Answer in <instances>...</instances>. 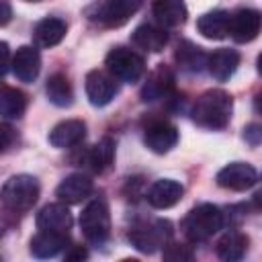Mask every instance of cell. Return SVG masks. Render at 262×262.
I'll list each match as a JSON object with an SVG mask.
<instances>
[{
  "label": "cell",
  "instance_id": "1",
  "mask_svg": "<svg viewBox=\"0 0 262 262\" xmlns=\"http://www.w3.org/2000/svg\"><path fill=\"white\" fill-rule=\"evenodd\" d=\"M231 113H233V100L221 88H211V90L203 92L190 108L192 121L199 127H205L211 131H219V129L227 127Z\"/></svg>",
  "mask_w": 262,
  "mask_h": 262
},
{
  "label": "cell",
  "instance_id": "2",
  "mask_svg": "<svg viewBox=\"0 0 262 262\" xmlns=\"http://www.w3.org/2000/svg\"><path fill=\"white\" fill-rule=\"evenodd\" d=\"M223 225H225L223 211L217 205L201 203L184 215L180 227H182L184 237L190 244H201V242H207L209 237H213L219 229H223Z\"/></svg>",
  "mask_w": 262,
  "mask_h": 262
},
{
  "label": "cell",
  "instance_id": "3",
  "mask_svg": "<svg viewBox=\"0 0 262 262\" xmlns=\"http://www.w3.org/2000/svg\"><path fill=\"white\" fill-rule=\"evenodd\" d=\"M39 182L35 176L31 174H16V176H10L2 188H0V203L4 205L6 211H12V213H25L29 211L37 199H39Z\"/></svg>",
  "mask_w": 262,
  "mask_h": 262
},
{
  "label": "cell",
  "instance_id": "4",
  "mask_svg": "<svg viewBox=\"0 0 262 262\" xmlns=\"http://www.w3.org/2000/svg\"><path fill=\"white\" fill-rule=\"evenodd\" d=\"M80 229L92 246H102L111 235V213L102 199L90 201L80 213Z\"/></svg>",
  "mask_w": 262,
  "mask_h": 262
},
{
  "label": "cell",
  "instance_id": "5",
  "mask_svg": "<svg viewBox=\"0 0 262 262\" xmlns=\"http://www.w3.org/2000/svg\"><path fill=\"white\" fill-rule=\"evenodd\" d=\"M172 223L168 219H154L129 229V242L143 254H154L172 239Z\"/></svg>",
  "mask_w": 262,
  "mask_h": 262
},
{
  "label": "cell",
  "instance_id": "6",
  "mask_svg": "<svg viewBox=\"0 0 262 262\" xmlns=\"http://www.w3.org/2000/svg\"><path fill=\"white\" fill-rule=\"evenodd\" d=\"M104 66L115 80H121L127 84L139 82V78L143 76V70H145L143 57L129 47H113L106 53Z\"/></svg>",
  "mask_w": 262,
  "mask_h": 262
},
{
  "label": "cell",
  "instance_id": "7",
  "mask_svg": "<svg viewBox=\"0 0 262 262\" xmlns=\"http://www.w3.org/2000/svg\"><path fill=\"white\" fill-rule=\"evenodd\" d=\"M143 0H98L90 10V20L102 25V27H123L139 8Z\"/></svg>",
  "mask_w": 262,
  "mask_h": 262
},
{
  "label": "cell",
  "instance_id": "8",
  "mask_svg": "<svg viewBox=\"0 0 262 262\" xmlns=\"http://www.w3.org/2000/svg\"><path fill=\"white\" fill-rule=\"evenodd\" d=\"M256 182H258V172L252 164L246 162H231L217 172V184L227 190H237V192L250 190L252 186H256Z\"/></svg>",
  "mask_w": 262,
  "mask_h": 262
},
{
  "label": "cell",
  "instance_id": "9",
  "mask_svg": "<svg viewBox=\"0 0 262 262\" xmlns=\"http://www.w3.org/2000/svg\"><path fill=\"white\" fill-rule=\"evenodd\" d=\"M84 88H86V96L92 106H106L119 92L115 78L100 70H92L86 74Z\"/></svg>",
  "mask_w": 262,
  "mask_h": 262
},
{
  "label": "cell",
  "instance_id": "10",
  "mask_svg": "<svg viewBox=\"0 0 262 262\" xmlns=\"http://www.w3.org/2000/svg\"><path fill=\"white\" fill-rule=\"evenodd\" d=\"M260 23L262 16L254 8H239L233 14H229V29L227 35H231L233 41L237 43H250L258 37L260 33Z\"/></svg>",
  "mask_w": 262,
  "mask_h": 262
},
{
  "label": "cell",
  "instance_id": "11",
  "mask_svg": "<svg viewBox=\"0 0 262 262\" xmlns=\"http://www.w3.org/2000/svg\"><path fill=\"white\" fill-rule=\"evenodd\" d=\"M143 143L154 154H168L178 143V129L164 119L151 121L143 131Z\"/></svg>",
  "mask_w": 262,
  "mask_h": 262
},
{
  "label": "cell",
  "instance_id": "12",
  "mask_svg": "<svg viewBox=\"0 0 262 262\" xmlns=\"http://www.w3.org/2000/svg\"><path fill=\"white\" fill-rule=\"evenodd\" d=\"M74 217L66 203H49L37 213V227L43 231H55V233H68L72 229Z\"/></svg>",
  "mask_w": 262,
  "mask_h": 262
},
{
  "label": "cell",
  "instance_id": "13",
  "mask_svg": "<svg viewBox=\"0 0 262 262\" xmlns=\"http://www.w3.org/2000/svg\"><path fill=\"white\" fill-rule=\"evenodd\" d=\"M174 90V74L168 66H158L145 80L141 88V100L143 102H156L160 98L170 96Z\"/></svg>",
  "mask_w": 262,
  "mask_h": 262
},
{
  "label": "cell",
  "instance_id": "14",
  "mask_svg": "<svg viewBox=\"0 0 262 262\" xmlns=\"http://www.w3.org/2000/svg\"><path fill=\"white\" fill-rule=\"evenodd\" d=\"M94 190V182L90 176L86 174H70L66 176L57 188H55V194L61 203L66 205H76V203H82L84 199H88Z\"/></svg>",
  "mask_w": 262,
  "mask_h": 262
},
{
  "label": "cell",
  "instance_id": "15",
  "mask_svg": "<svg viewBox=\"0 0 262 262\" xmlns=\"http://www.w3.org/2000/svg\"><path fill=\"white\" fill-rule=\"evenodd\" d=\"M84 137H86V123L80 119H66L51 129L49 143L57 149H70L80 145Z\"/></svg>",
  "mask_w": 262,
  "mask_h": 262
},
{
  "label": "cell",
  "instance_id": "16",
  "mask_svg": "<svg viewBox=\"0 0 262 262\" xmlns=\"http://www.w3.org/2000/svg\"><path fill=\"white\" fill-rule=\"evenodd\" d=\"M184 194V186L178 180L172 178H160L156 180L147 190V203L154 209H170L174 207Z\"/></svg>",
  "mask_w": 262,
  "mask_h": 262
},
{
  "label": "cell",
  "instance_id": "17",
  "mask_svg": "<svg viewBox=\"0 0 262 262\" xmlns=\"http://www.w3.org/2000/svg\"><path fill=\"white\" fill-rule=\"evenodd\" d=\"M10 68L20 82H33L41 72V53L33 45H23L12 55Z\"/></svg>",
  "mask_w": 262,
  "mask_h": 262
},
{
  "label": "cell",
  "instance_id": "18",
  "mask_svg": "<svg viewBox=\"0 0 262 262\" xmlns=\"http://www.w3.org/2000/svg\"><path fill=\"white\" fill-rule=\"evenodd\" d=\"M151 12L156 16V23L164 29H176L184 25L188 16L184 0H154Z\"/></svg>",
  "mask_w": 262,
  "mask_h": 262
},
{
  "label": "cell",
  "instance_id": "19",
  "mask_svg": "<svg viewBox=\"0 0 262 262\" xmlns=\"http://www.w3.org/2000/svg\"><path fill=\"white\" fill-rule=\"evenodd\" d=\"M237 66H239V53L235 49L221 47V49H217V51L207 55V70L219 82L229 80L235 74Z\"/></svg>",
  "mask_w": 262,
  "mask_h": 262
},
{
  "label": "cell",
  "instance_id": "20",
  "mask_svg": "<svg viewBox=\"0 0 262 262\" xmlns=\"http://www.w3.org/2000/svg\"><path fill=\"white\" fill-rule=\"evenodd\" d=\"M66 31H68L66 20H61L57 16H47L35 25L33 39L39 47L49 49V47H55L57 43H61V39L66 37Z\"/></svg>",
  "mask_w": 262,
  "mask_h": 262
},
{
  "label": "cell",
  "instance_id": "21",
  "mask_svg": "<svg viewBox=\"0 0 262 262\" xmlns=\"http://www.w3.org/2000/svg\"><path fill=\"white\" fill-rule=\"evenodd\" d=\"M131 41H133V45H137V47L143 49V51L158 53V51H162V49L166 47V43H168V33H166V29L160 27V25H149V23H145V25H139V27L133 31Z\"/></svg>",
  "mask_w": 262,
  "mask_h": 262
},
{
  "label": "cell",
  "instance_id": "22",
  "mask_svg": "<svg viewBox=\"0 0 262 262\" xmlns=\"http://www.w3.org/2000/svg\"><path fill=\"white\" fill-rule=\"evenodd\" d=\"M66 248H68V233L39 229V233L31 239V254L35 258H53Z\"/></svg>",
  "mask_w": 262,
  "mask_h": 262
},
{
  "label": "cell",
  "instance_id": "23",
  "mask_svg": "<svg viewBox=\"0 0 262 262\" xmlns=\"http://www.w3.org/2000/svg\"><path fill=\"white\" fill-rule=\"evenodd\" d=\"M207 55L199 45H194L192 41H180L174 53L176 63L190 74H201L203 70H207Z\"/></svg>",
  "mask_w": 262,
  "mask_h": 262
},
{
  "label": "cell",
  "instance_id": "24",
  "mask_svg": "<svg viewBox=\"0 0 262 262\" xmlns=\"http://www.w3.org/2000/svg\"><path fill=\"white\" fill-rule=\"evenodd\" d=\"M115 162V141L111 137H102L84 154V164L94 174H102Z\"/></svg>",
  "mask_w": 262,
  "mask_h": 262
},
{
  "label": "cell",
  "instance_id": "25",
  "mask_svg": "<svg viewBox=\"0 0 262 262\" xmlns=\"http://www.w3.org/2000/svg\"><path fill=\"white\" fill-rule=\"evenodd\" d=\"M196 29H199V33H201L205 39L219 41V39L227 37L229 12H227V10H211V12H205L203 16H199Z\"/></svg>",
  "mask_w": 262,
  "mask_h": 262
},
{
  "label": "cell",
  "instance_id": "26",
  "mask_svg": "<svg viewBox=\"0 0 262 262\" xmlns=\"http://www.w3.org/2000/svg\"><path fill=\"white\" fill-rule=\"evenodd\" d=\"M217 256L225 262H237L244 258L246 250H248V237L235 229L223 233L217 242Z\"/></svg>",
  "mask_w": 262,
  "mask_h": 262
},
{
  "label": "cell",
  "instance_id": "27",
  "mask_svg": "<svg viewBox=\"0 0 262 262\" xmlns=\"http://www.w3.org/2000/svg\"><path fill=\"white\" fill-rule=\"evenodd\" d=\"M45 94L49 98V102H53L55 106H72L74 102V88H72V82L68 80L66 74H51L47 78V84H45Z\"/></svg>",
  "mask_w": 262,
  "mask_h": 262
},
{
  "label": "cell",
  "instance_id": "28",
  "mask_svg": "<svg viewBox=\"0 0 262 262\" xmlns=\"http://www.w3.org/2000/svg\"><path fill=\"white\" fill-rule=\"evenodd\" d=\"M27 111V96L12 86L0 84V117L20 119Z\"/></svg>",
  "mask_w": 262,
  "mask_h": 262
},
{
  "label": "cell",
  "instance_id": "29",
  "mask_svg": "<svg viewBox=\"0 0 262 262\" xmlns=\"http://www.w3.org/2000/svg\"><path fill=\"white\" fill-rule=\"evenodd\" d=\"M162 256H164L166 260H170V262H188V260L194 258V252H192L190 246H186V244H174V242L170 239V242L164 246Z\"/></svg>",
  "mask_w": 262,
  "mask_h": 262
},
{
  "label": "cell",
  "instance_id": "30",
  "mask_svg": "<svg viewBox=\"0 0 262 262\" xmlns=\"http://www.w3.org/2000/svg\"><path fill=\"white\" fill-rule=\"evenodd\" d=\"M18 143V133L10 123H0V154L10 151Z\"/></svg>",
  "mask_w": 262,
  "mask_h": 262
},
{
  "label": "cell",
  "instance_id": "31",
  "mask_svg": "<svg viewBox=\"0 0 262 262\" xmlns=\"http://www.w3.org/2000/svg\"><path fill=\"white\" fill-rule=\"evenodd\" d=\"M244 139H246L252 147L260 145V139H262V127H260L258 123H250V125L244 129Z\"/></svg>",
  "mask_w": 262,
  "mask_h": 262
},
{
  "label": "cell",
  "instance_id": "32",
  "mask_svg": "<svg viewBox=\"0 0 262 262\" xmlns=\"http://www.w3.org/2000/svg\"><path fill=\"white\" fill-rule=\"evenodd\" d=\"M12 63V55H10V47L6 41H0V78L6 76V72L10 70Z\"/></svg>",
  "mask_w": 262,
  "mask_h": 262
},
{
  "label": "cell",
  "instance_id": "33",
  "mask_svg": "<svg viewBox=\"0 0 262 262\" xmlns=\"http://www.w3.org/2000/svg\"><path fill=\"white\" fill-rule=\"evenodd\" d=\"M12 20V6L8 0H0V27L8 25Z\"/></svg>",
  "mask_w": 262,
  "mask_h": 262
},
{
  "label": "cell",
  "instance_id": "34",
  "mask_svg": "<svg viewBox=\"0 0 262 262\" xmlns=\"http://www.w3.org/2000/svg\"><path fill=\"white\" fill-rule=\"evenodd\" d=\"M84 258H88V252H86V248H82V246H72L68 252H66V260H84Z\"/></svg>",
  "mask_w": 262,
  "mask_h": 262
},
{
  "label": "cell",
  "instance_id": "35",
  "mask_svg": "<svg viewBox=\"0 0 262 262\" xmlns=\"http://www.w3.org/2000/svg\"><path fill=\"white\" fill-rule=\"evenodd\" d=\"M25 2H41V0H25Z\"/></svg>",
  "mask_w": 262,
  "mask_h": 262
}]
</instances>
